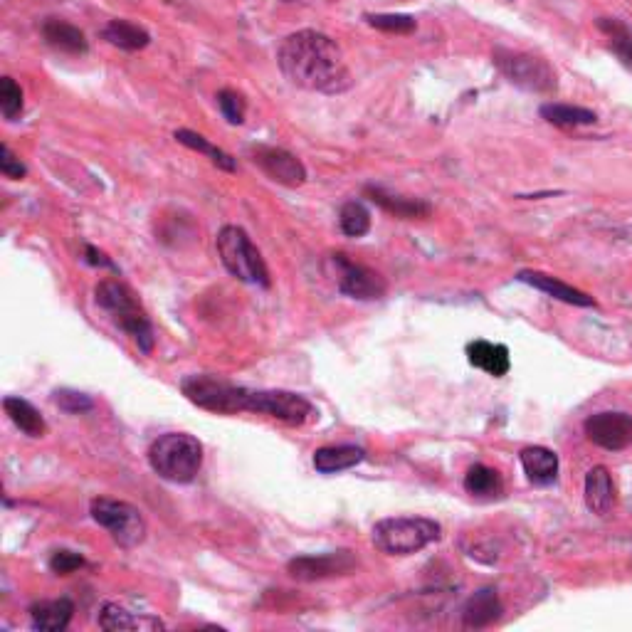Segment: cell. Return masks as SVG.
Here are the masks:
<instances>
[{
    "label": "cell",
    "mask_w": 632,
    "mask_h": 632,
    "mask_svg": "<svg viewBox=\"0 0 632 632\" xmlns=\"http://www.w3.org/2000/svg\"><path fill=\"white\" fill-rule=\"evenodd\" d=\"M149 465L166 482L188 484L203 467V445L188 433H166L151 442Z\"/></svg>",
    "instance_id": "3"
},
{
    "label": "cell",
    "mask_w": 632,
    "mask_h": 632,
    "mask_svg": "<svg viewBox=\"0 0 632 632\" xmlns=\"http://www.w3.org/2000/svg\"><path fill=\"white\" fill-rule=\"evenodd\" d=\"M277 62L289 82L309 92L339 94L351 87V72L341 47L316 30H299L284 38Z\"/></svg>",
    "instance_id": "1"
},
{
    "label": "cell",
    "mask_w": 632,
    "mask_h": 632,
    "mask_svg": "<svg viewBox=\"0 0 632 632\" xmlns=\"http://www.w3.org/2000/svg\"><path fill=\"white\" fill-rule=\"evenodd\" d=\"M331 267H334V279L336 287L341 294L351 299H363V302H371V299H381L386 294L388 284L383 275H378L376 270L366 265H358V262L349 260L346 255H331Z\"/></svg>",
    "instance_id": "10"
},
{
    "label": "cell",
    "mask_w": 632,
    "mask_h": 632,
    "mask_svg": "<svg viewBox=\"0 0 632 632\" xmlns=\"http://www.w3.org/2000/svg\"><path fill=\"white\" fill-rule=\"evenodd\" d=\"M363 460H366V450L356 445H331L314 452V467L321 474L351 470V467L361 465Z\"/></svg>",
    "instance_id": "24"
},
{
    "label": "cell",
    "mask_w": 632,
    "mask_h": 632,
    "mask_svg": "<svg viewBox=\"0 0 632 632\" xmlns=\"http://www.w3.org/2000/svg\"><path fill=\"white\" fill-rule=\"evenodd\" d=\"M499 618H502V600H499L494 588H482V591L470 595L465 608H462V623H465V628H489Z\"/></svg>",
    "instance_id": "16"
},
{
    "label": "cell",
    "mask_w": 632,
    "mask_h": 632,
    "mask_svg": "<svg viewBox=\"0 0 632 632\" xmlns=\"http://www.w3.org/2000/svg\"><path fill=\"white\" fill-rule=\"evenodd\" d=\"M94 299H97L99 307L109 314V319L124 331L126 336H131L136 346H139L141 354L149 356L154 351L156 336L154 326H151L149 314L144 312V307L139 304V299L134 297L126 284H121L119 279H102V282L94 287Z\"/></svg>",
    "instance_id": "2"
},
{
    "label": "cell",
    "mask_w": 632,
    "mask_h": 632,
    "mask_svg": "<svg viewBox=\"0 0 632 632\" xmlns=\"http://www.w3.org/2000/svg\"><path fill=\"white\" fill-rule=\"evenodd\" d=\"M541 117L553 126H561V129H578V126L595 124V119H598L591 109L573 107V104H558V102L544 104V107H541Z\"/></svg>",
    "instance_id": "26"
},
{
    "label": "cell",
    "mask_w": 632,
    "mask_h": 632,
    "mask_svg": "<svg viewBox=\"0 0 632 632\" xmlns=\"http://www.w3.org/2000/svg\"><path fill=\"white\" fill-rule=\"evenodd\" d=\"M465 489L472 494V497H479V499L499 497L504 489L502 474L494 470V467L474 465L465 474Z\"/></svg>",
    "instance_id": "27"
},
{
    "label": "cell",
    "mask_w": 632,
    "mask_h": 632,
    "mask_svg": "<svg viewBox=\"0 0 632 632\" xmlns=\"http://www.w3.org/2000/svg\"><path fill=\"white\" fill-rule=\"evenodd\" d=\"M368 25L376 30L391 35H408L418 28L413 15H400V13H378V15H366Z\"/></svg>",
    "instance_id": "31"
},
{
    "label": "cell",
    "mask_w": 632,
    "mask_h": 632,
    "mask_svg": "<svg viewBox=\"0 0 632 632\" xmlns=\"http://www.w3.org/2000/svg\"><path fill=\"white\" fill-rule=\"evenodd\" d=\"M339 225L341 230H344V235L363 237L371 230V213H368L366 205L358 203V200H349V203L341 208Z\"/></svg>",
    "instance_id": "30"
},
{
    "label": "cell",
    "mask_w": 632,
    "mask_h": 632,
    "mask_svg": "<svg viewBox=\"0 0 632 632\" xmlns=\"http://www.w3.org/2000/svg\"><path fill=\"white\" fill-rule=\"evenodd\" d=\"M366 196L371 198L378 208H383L386 213H391L400 220H423L430 218V213H433L430 203H425V200L395 196V193L383 191V188H366Z\"/></svg>",
    "instance_id": "21"
},
{
    "label": "cell",
    "mask_w": 632,
    "mask_h": 632,
    "mask_svg": "<svg viewBox=\"0 0 632 632\" xmlns=\"http://www.w3.org/2000/svg\"><path fill=\"white\" fill-rule=\"evenodd\" d=\"M104 40L126 52L144 50L151 42L149 33H146L144 28H139V25L129 23V20H112V23L104 28Z\"/></svg>",
    "instance_id": "25"
},
{
    "label": "cell",
    "mask_w": 632,
    "mask_h": 632,
    "mask_svg": "<svg viewBox=\"0 0 632 632\" xmlns=\"http://www.w3.org/2000/svg\"><path fill=\"white\" fill-rule=\"evenodd\" d=\"M181 391L198 408L210 410V413L218 415H235L245 413V400H247V388L235 386V383L225 381L220 376H208V373H200V376H188L181 381Z\"/></svg>",
    "instance_id": "7"
},
{
    "label": "cell",
    "mask_w": 632,
    "mask_h": 632,
    "mask_svg": "<svg viewBox=\"0 0 632 632\" xmlns=\"http://www.w3.org/2000/svg\"><path fill=\"white\" fill-rule=\"evenodd\" d=\"M218 255L225 270L235 279L247 284H257V287H270V270H267L262 252L252 245L247 233L237 225H225L218 233Z\"/></svg>",
    "instance_id": "5"
},
{
    "label": "cell",
    "mask_w": 632,
    "mask_h": 632,
    "mask_svg": "<svg viewBox=\"0 0 632 632\" xmlns=\"http://www.w3.org/2000/svg\"><path fill=\"white\" fill-rule=\"evenodd\" d=\"M358 561L351 551H331L319 553V556H297L287 563V573L297 581L312 583L324 581L334 576H349L356 571Z\"/></svg>",
    "instance_id": "11"
},
{
    "label": "cell",
    "mask_w": 632,
    "mask_h": 632,
    "mask_svg": "<svg viewBox=\"0 0 632 632\" xmlns=\"http://www.w3.org/2000/svg\"><path fill=\"white\" fill-rule=\"evenodd\" d=\"M494 65L499 67V72H502L509 82L526 89V92L551 94L556 92L558 87L556 70H553L544 57L529 55V52L497 50L494 52Z\"/></svg>",
    "instance_id": "8"
},
{
    "label": "cell",
    "mask_w": 632,
    "mask_h": 632,
    "mask_svg": "<svg viewBox=\"0 0 632 632\" xmlns=\"http://www.w3.org/2000/svg\"><path fill=\"white\" fill-rule=\"evenodd\" d=\"M52 400L60 410L70 415H79V413H87V410L94 408V400L89 398L87 393H79L72 391V388H60V391L52 393Z\"/></svg>",
    "instance_id": "33"
},
{
    "label": "cell",
    "mask_w": 632,
    "mask_h": 632,
    "mask_svg": "<svg viewBox=\"0 0 632 632\" xmlns=\"http://www.w3.org/2000/svg\"><path fill=\"white\" fill-rule=\"evenodd\" d=\"M442 536V526L428 516H391L373 526V544L388 556H413Z\"/></svg>",
    "instance_id": "4"
},
{
    "label": "cell",
    "mask_w": 632,
    "mask_h": 632,
    "mask_svg": "<svg viewBox=\"0 0 632 632\" xmlns=\"http://www.w3.org/2000/svg\"><path fill=\"white\" fill-rule=\"evenodd\" d=\"M218 107L230 124H242V121H245L247 102L240 92H235V89H223V92L218 94Z\"/></svg>",
    "instance_id": "34"
},
{
    "label": "cell",
    "mask_w": 632,
    "mask_h": 632,
    "mask_svg": "<svg viewBox=\"0 0 632 632\" xmlns=\"http://www.w3.org/2000/svg\"><path fill=\"white\" fill-rule=\"evenodd\" d=\"M598 30L608 38L610 50L618 55V60L632 70V33L628 30V25H623L615 18H600Z\"/></svg>",
    "instance_id": "28"
},
{
    "label": "cell",
    "mask_w": 632,
    "mask_h": 632,
    "mask_svg": "<svg viewBox=\"0 0 632 632\" xmlns=\"http://www.w3.org/2000/svg\"><path fill=\"white\" fill-rule=\"evenodd\" d=\"M467 361L472 363L479 371L489 373L494 378L507 376L509 368H512V358H509V349L504 344H492V341L477 339L472 344H467Z\"/></svg>",
    "instance_id": "17"
},
{
    "label": "cell",
    "mask_w": 632,
    "mask_h": 632,
    "mask_svg": "<svg viewBox=\"0 0 632 632\" xmlns=\"http://www.w3.org/2000/svg\"><path fill=\"white\" fill-rule=\"evenodd\" d=\"M0 112L8 121H15L23 114V89L10 77L0 79Z\"/></svg>",
    "instance_id": "32"
},
{
    "label": "cell",
    "mask_w": 632,
    "mask_h": 632,
    "mask_svg": "<svg viewBox=\"0 0 632 632\" xmlns=\"http://www.w3.org/2000/svg\"><path fill=\"white\" fill-rule=\"evenodd\" d=\"M99 628L107 632H158L166 630L163 620L151 613H136L121 603H104L99 610Z\"/></svg>",
    "instance_id": "14"
},
{
    "label": "cell",
    "mask_w": 632,
    "mask_h": 632,
    "mask_svg": "<svg viewBox=\"0 0 632 632\" xmlns=\"http://www.w3.org/2000/svg\"><path fill=\"white\" fill-rule=\"evenodd\" d=\"M583 497H586V507L595 516H608L610 509L615 507V484L610 477L608 467L598 465L586 474V484H583Z\"/></svg>",
    "instance_id": "18"
},
{
    "label": "cell",
    "mask_w": 632,
    "mask_h": 632,
    "mask_svg": "<svg viewBox=\"0 0 632 632\" xmlns=\"http://www.w3.org/2000/svg\"><path fill=\"white\" fill-rule=\"evenodd\" d=\"M521 467H524V474L529 477L531 484H539V487H546V484H553L558 477V455L549 447L541 445H531L524 447L519 455Z\"/></svg>",
    "instance_id": "20"
},
{
    "label": "cell",
    "mask_w": 632,
    "mask_h": 632,
    "mask_svg": "<svg viewBox=\"0 0 632 632\" xmlns=\"http://www.w3.org/2000/svg\"><path fill=\"white\" fill-rule=\"evenodd\" d=\"M87 262L89 265H97V267H114L112 260H107V255L104 252H99L97 247L87 245Z\"/></svg>",
    "instance_id": "37"
},
{
    "label": "cell",
    "mask_w": 632,
    "mask_h": 632,
    "mask_svg": "<svg viewBox=\"0 0 632 632\" xmlns=\"http://www.w3.org/2000/svg\"><path fill=\"white\" fill-rule=\"evenodd\" d=\"M72 615H75V603H72L70 598L40 600V603L30 605V623H33V630L60 632L70 625Z\"/></svg>",
    "instance_id": "19"
},
{
    "label": "cell",
    "mask_w": 632,
    "mask_h": 632,
    "mask_svg": "<svg viewBox=\"0 0 632 632\" xmlns=\"http://www.w3.org/2000/svg\"><path fill=\"white\" fill-rule=\"evenodd\" d=\"M176 139L181 141L183 146H188V149L198 151V154H203V156H208L210 161H213L215 166H218V168H223V171H235V161H233V156L225 154L223 149H218V146L210 144V141L205 139V136L196 134V131L178 129V131H176Z\"/></svg>",
    "instance_id": "29"
},
{
    "label": "cell",
    "mask_w": 632,
    "mask_h": 632,
    "mask_svg": "<svg viewBox=\"0 0 632 632\" xmlns=\"http://www.w3.org/2000/svg\"><path fill=\"white\" fill-rule=\"evenodd\" d=\"M521 279V282L531 284L534 289H539V292L549 294V297L558 299V302H566V304H573V307H595V299L588 297L586 292H581V289L571 287V284L561 282L558 277H551L546 275V272H534V270H524L516 275Z\"/></svg>",
    "instance_id": "15"
},
{
    "label": "cell",
    "mask_w": 632,
    "mask_h": 632,
    "mask_svg": "<svg viewBox=\"0 0 632 632\" xmlns=\"http://www.w3.org/2000/svg\"><path fill=\"white\" fill-rule=\"evenodd\" d=\"M250 158L270 181L279 183V186L297 188L307 181V168H304V163L294 154H289V151L277 149V146H252Z\"/></svg>",
    "instance_id": "12"
},
{
    "label": "cell",
    "mask_w": 632,
    "mask_h": 632,
    "mask_svg": "<svg viewBox=\"0 0 632 632\" xmlns=\"http://www.w3.org/2000/svg\"><path fill=\"white\" fill-rule=\"evenodd\" d=\"M89 514L99 526L112 534L114 544L121 549H136L146 539V519L134 504L119 499L97 497L89 504Z\"/></svg>",
    "instance_id": "6"
},
{
    "label": "cell",
    "mask_w": 632,
    "mask_h": 632,
    "mask_svg": "<svg viewBox=\"0 0 632 632\" xmlns=\"http://www.w3.org/2000/svg\"><path fill=\"white\" fill-rule=\"evenodd\" d=\"M42 38H45L47 45L60 52H67V55H84L89 47L82 30L57 18H50L42 23Z\"/></svg>",
    "instance_id": "23"
},
{
    "label": "cell",
    "mask_w": 632,
    "mask_h": 632,
    "mask_svg": "<svg viewBox=\"0 0 632 632\" xmlns=\"http://www.w3.org/2000/svg\"><path fill=\"white\" fill-rule=\"evenodd\" d=\"M0 173H3L5 178H13V181H20V178L28 176V168H25V163L20 161L18 156L10 151L8 144H3V158H0Z\"/></svg>",
    "instance_id": "36"
},
{
    "label": "cell",
    "mask_w": 632,
    "mask_h": 632,
    "mask_svg": "<svg viewBox=\"0 0 632 632\" xmlns=\"http://www.w3.org/2000/svg\"><path fill=\"white\" fill-rule=\"evenodd\" d=\"M84 556H79L77 551H67L60 549L50 556V571L57 573V576H70V573L79 571L84 566Z\"/></svg>",
    "instance_id": "35"
},
{
    "label": "cell",
    "mask_w": 632,
    "mask_h": 632,
    "mask_svg": "<svg viewBox=\"0 0 632 632\" xmlns=\"http://www.w3.org/2000/svg\"><path fill=\"white\" fill-rule=\"evenodd\" d=\"M583 430H586V437L593 445L608 452H620L632 445V418L628 413H615V410L595 413L586 418Z\"/></svg>",
    "instance_id": "13"
},
{
    "label": "cell",
    "mask_w": 632,
    "mask_h": 632,
    "mask_svg": "<svg viewBox=\"0 0 632 632\" xmlns=\"http://www.w3.org/2000/svg\"><path fill=\"white\" fill-rule=\"evenodd\" d=\"M245 413L267 415L297 428L316 418V408L304 395L292 391H252V388H247Z\"/></svg>",
    "instance_id": "9"
},
{
    "label": "cell",
    "mask_w": 632,
    "mask_h": 632,
    "mask_svg": "<svg viewBox=\"0 0 632 632\" xmlns=\"http://www.w3.org/2000/svg\"><path fill=\"white\" fill-rule=\"evenodd\" d=\"M3 410H5V415L13 420V425L20 430V433L35 437V440L47 435L45 418H42V413L35 408L33 403H30V400L18 398V395H8V398L3 400Z\"/></svg>",
    "instance_id": "22"
}]
</instances>
